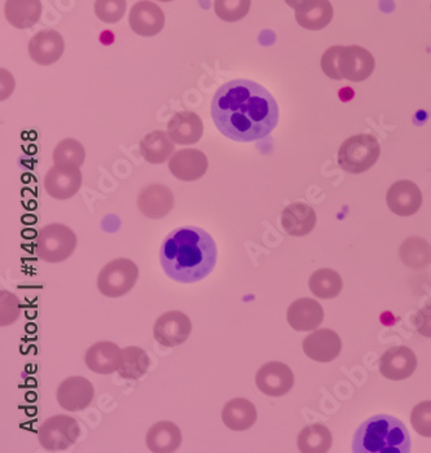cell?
Returning a JSON list of instances; mask_svg holds the SVG:
<instances>
[{
	"instance_id": "cell-9",
	"label": "cell",
	"mask_w": 431,
	"mask_h": 453,
	"mask_svg": "<svg viewBox=\"0 0 431 453\" xmlns=\"http://www.w3.org/2000/svg\"><path fill=\"white\" fill-rule=\"evenodd\" d=\"M192 333V321L181 311L165 312L157 319L153 334L157 342L164 348L183 345Z\"/></svg>"
},
{
	"instance_id": "cell-13",
	"label": "cell",
	"mask_w": 431,
	"mask_h": 453,
	"mask_svg": "<svg viewBox=\"0 0 431 453\" xmlns=\"http://www.w3.org/2000/svg\"><path fill=\"white\" fill-rule=\"evenodd\" d=\"M128 24L133 32L140 36H155L164 29V11L156 3L142 0L131 8Z\"/></svg>"
},
{
	"instance_id": "cell-11",
	"label": "cell",
	"mask_w": 431,
	"mask_h": 453,
	"mask_svg": "<svg viewBox=\"0 0 431 453\" xmlns=\"http://www.w3.org/2000/svg\"><path fill=\"white\" fill-rule=\"evenodd\" d=\"M256 384L265 395L279 398L292 390L294 374L284 363H266L257 372Z\"/></svg>"
},
{
	"instance_id": "cell-10",
	"label": "cell",
	"mask_w": 431,
	"mask_h": 453,
	"mask_svg": "<svg viewBox=\"0 0 431 453\" xmlns=\"http://www.w3.org/2000/svg\"><path fill=\"white\" fill-rule=\"evenodd\" d=\"M82 186V173L74 165H55L44 178V189L55 200L74 197Z\"/></svg>"
},
{
	"instance_id": "cell-29",
	"label": "cell",
	"mask_w": 431,
	"mask_h": 453,
	"mask_svg": "<svg viewBox=\"0 0 431 453\" xmlns=\"http://www.w3.org/2000/svg\"><path fill=\"white\" fill-rule=\"evenodd\" d=\"M399 256L407 267L422 270L431 263V245L421 237H411L400 245Z\"/></svg>"
},
{
	"instance_id": "cell-23",
	"label": "cell",
	"mask_w": 431,
	"mask_h": 453,
	"mask_svg": "<svg viewBox=\"0 0 431 453\" xmlns=\"http://www.w3.org/2000/svg\"><path fill=\"white\" fill-rule=\"evenodd\" d=\"M258 413L256 405L245 398H235L227 402L222 411V421L234 432H245L256 425Z\"/></svg>"
},
{
	"instance_id": "cell-12",
	"label": "cell",
	"mask_w": 431,
	"mask_h": 453,
	"mask_svg": "<svg viewBox=\"0 0 431 453\" xmlns=\"http://www.w3.org/2000/svg\"><path fill=\"white\" fill-rule=\"evenodd\" d=\"M95 388L85 377L74 376L64 380L58 388V403L69 412L86 410L94 401Z\"/></svg>"
},
{
	"instance_id": "cell-16",
	"label": "cell",
	"mask_w": 431,
	"mask_h": 453,
	"mask_svg": "<svg viewBox=\"0 0 431 453\" xmlns=\"http://www.w3.org/2000/svg\"><path fill=\"white\" fill-rule=\"evenodd\" d=\"M209 161L205 153L193 148L173 153L169 162L170 173L179 180L195 181L206 174Z\"/></svg>"
},
{
	"instance_id": "cell-3",
	"label": "cell",
	"mask_w": 431,
	"mask_h": 453,
	"mask_svg": "<svg viewBox=\"0 0 431 453\" xmlns=\"http://www.w3.org/2000/svg\"><path fill=\"white\" fill-rule=\"evenodd\" d=\"M410 433L400 419L389 415H377L366 419L352 441L355 453L411 452Z\"/></svg>"
},
{
	"instance_id": "cell-5",
	"label": "cell",
	"mask_w": 431,
	"mask_h": 453,
	"mask_svg": "<svg viewBox=\"0 0 431 453\" xmlns=\"http://www.w3.org/2000/svg\"><path fill=\"white\" fill-rule=\"evenodd\" d=\"M77 248V236L68 226L60 223L44 226L36 237V254L42 261H66Z\"/></svg>"
},
{
	"instance_id": "cell-24",
	"label": "cell",
	"mask_w": 431,
	"mask_h": 453,
	"mask_svg": "<svg viewBox=\"0 0 431 453\" xmlns=\"http://www.w3.org/2000/svg\"><path fill=\"white\" fill-rule=\"evenodd\" d=\"M281 226L288 234L302 237L312 232L316 226L315 210L306 203H296L284 209Z\"/></svg>"
},
{
	"instance_id": "cell-39",
	"label": "cell",
	"mask_w": 431,
	"mask_h": 453,
	"mask_svg": "<svg viewBox=\"0 0 431 453\" xmlns=\"http://www.w3.org/2000/svg\"><path fill=\"white\" fill-rule=\"evenodd\" d=\"M412 321L419 334L431 338V302H427L421 310L416 312Z\"/></svg>"
},
{
	"instance_id": "cell-25",
	"label": "cell",
	"mask_w": 431,
	"mask_h": 453,
	"mask_svg": "<svg viewBox=\"0 0 431 453\" xmlns=\"http://www.w3.org/2000/svg\"><path fill=\"white\" fill-rule=\"evenodd\" d=\"M296 11V19L304 29H326L333 19V7L329 0H307Z\"/></svg>"
},
{
	"instance_id": "cell-20",
	"label": "cell",
	"mask_w": 431,
	"mask_h": 453,
	"mask_svg": "<svg viewBox=\"0 0 431 453\" xmlns=\"http://www.w3.org/2000/svg\"><path fill=\"white\" fill-rule=\"evenodd\" d=\"M287 319L289 326L296 332L315 331L323 323L324 310L321 304L313 299H296L288 309Z\"/></svg>"
},
{
	"instance_id": "cell-8",
	"label": "cell",
	"mask_w": 431,
	"mask_h": 453,
	"mask_svg": "<svg viewBox=\"0 0 431 453\" xmlns=\"http://www.w3.org/2000/svg\"><path fill=\"white\" fill-rule=\"evenodd\" d=\"M338 75L340 81L363 82L376 68L373 55L360 46H337Z\"/></svg>"
},
{
	"instance_id": "cell-26",
	"label": "cell",
	"mask_w": 431,
	"mask_h": 453,
	"mask_svg": "<svg viewBox=\"0 0 431 453\" xmlns=\"http://www.w3.org/2000/svg\"><path fill=\"white\" fill-rule=\"evenodd\" d=\"M145 441L150 451L169 453L178 451L183 436L178 425L172 421H159L148 430Z\"/></svg>"
},
{
	"instance_id": "cell-28",
	"label": "cell",
	"mask_w": 431,
	"mask_h": 453,
	"mask_svg": "<svg viewBox=\"0 0 431 453\" xmlns=\"http://www.w3.org/2000/svg\"><path fill=\"white\" fill-rule=\"evenodd\" d=\"M175 142L170 138L169 134L164 131H153L148 134L140 142V152L142 158L150 164L159 165L172 157Z\"/></svg>"
},
{
	"instance_id": "cell-41",
	"label": "cell",
	"mask_w": 431,
	"mask_h": 453,
	"mask_svg": "<svg viewBox=\"0 0 431 453\" xmlns=\"http://www.w3.org/2000/svg\"><path fill=\"white\" fill-rule=\"evenodd\" d=\"M159 2H172V0H159Z\"/></svg>"
},
{
	"instance_id": "cell-30",
	"label": "cell",
	"mask_w": 431,
	"mask_h": 453,
	"mask_svg": "<svg viewBox=\"0 0 431 453\" xmlns=\"http://www.w3.org/2000/svg\"><path fill=\"white\" fill-rule=\"evenodd\" d=\"M332 434L329 429L321 424H313L304 427L298 436V449L304 453L328 452L332 447Z\"/></svg>"
},
{
	"instance_id": "cell-1",
	"label": "cell",
	"mask_w": 431,
	"mask_h": 453,
	"mask_svg": "<svg viewBox=\"0 0 431 453\" xmlns=\"http://www.w3.org/2000/svg\"><path fill=\"white\" fill-rule=\"evenodd\" d=\"M212 117L227 138L240 142H256L275 130L279 106L259 83L235 80L225 83L214 95Z\"/></svg>"
},
{
	"instance_id": "cell-38",
	"label": "cell",
	"mask_w": 431,
	"mask_h": 453,
	"mask_svg": "<svg viewBox=\"0 0 431 453\" xmlns=\"http://www.w3.org/2000/svg\"><path fill=\"white\" fill-rule=\"evenodd\" d=\"M321 69H323L324 74L329 77L330 80L340 81V75H338L337 46L330 47V49L324 52L323 58H321Z\"/></svg>"
},
{
	"instance_id": "cell-15",
	"label": "cell",
	"mask_w": 431,
	"mask_h": 453,
	"mask_svg": "<svg viewBox=\"0 0 431 453\" xmlns=\"http://www.w3.org/2000/svg\"><path fill=\"white\" fill-rule=\"evenodd\" d=\"M417 368V357L405 346L389 349L380 360V372L386 379L402 381L410 379Z\"/></svg>"
},
{
	"instance_id": "cell-40",
	"label": "cell",
	"mask_w": 431,
	"mask_h": 453,
	"mask_svg": "<svg viewBox=\"0 0 431 453\" xmlns=\"http://www.w3.org/2000/svg\"><path fill=\"white\" fill-rule=\"evenodd\" d=\"M304 2H307V0H285V3H287L290 8H293V10H296V8L304 4Z\"/></svg>"
},
{
	"instance_id": "cell-7",
	"label": "cell",
	"mask_w": 431,
	"mask_h": 453,
	"mask_svg": "<svg viewBox=\"0 0 431 453\" xmlns=\"http://www.w3.org/2000/svg\"><path fill=\"white\" fill-rule=\"evenodd\" d=\"M78 421L68 415L47 418L38 430L41 446L50 452L65 451L80 438Z\"/></svg>"
},
{
	"instance_id": "cell-19",
	"label": "cell",
	"mask_w": 431,
	"mask_h": 453,
	"mask_svg": "<svg viewBox=\"0 0 431 453\" xmlns=\"http://www.w3.org/2000/svg\"><path fill=\"white\" fill-rule=\"evenodd\" d=\"M138 208L144 217L161 219L172 212L173 195L162 184H150L142 189L138 196Z\"/></svg>"
},
{
	"instance_id": "cell-18",
	"label": "cell",
	"mask_w": 431,
	"mask_h": 453,
	"mask_svg": "<svg viewBox=\"0 0 431 453\" xmlns=\"http://www.w3.org/2000/svg\"><path fill=\"white\" fill-rule=\"evenodd\" d=\"M342 349L340 335L330 329L311 333L304 340V351L310 359L319 363H329L337 359Z\"/></svg>"
},
{
	"instance_id": "cell-6",
	"label": "cell",
	"mask_w": 431,
	"mask_h": 453,
	"mask_svg": "<svg viewBox=\"0 0 431 453\" xmlns=\"http://www.w3.org/2000/svg\"><path fill=\"white\" fill-rule=\"evenodd\" d=\"M139 278V268L130 259L119 258L104 265L97 278V288L103 296L119 298L130 293Z\"/></svg>"
},
{
	"instance_id": "cell-35",
	"label": "cell",
	"mask_w": 431,
	"mask_h": 453,
	"mask_svg": "<svg viewBox=\"0 0 431 453\" xmlns=\"http://www.w3.org/2000/svg\"><path fill=\"white\" fill-rule=\"evenodd\" d=\"M126 7V0H96L95 13L105 24H116L125 16Z\"/></svg>"
},
{
	"instance_id": "cell-31",
	"label": "cell",
	"mask_w": 431,
	"mask_h": 453,
	"mask_svg": "<svg viewBox=\"0 0 431 453\" xmlns=\"http://www.w3.org/2000/svg\"><path fill=\"white\" fill-rule=\"evenodd\" d=\"M343 281L340 273L330 268H321L310 278V290L321 299H333L342 292Z\"/></svg>"
},
{
	"instance_id": "cell-2",
	"label": "cell",
	"mask_w": 431,
	"mask_h": 453,
	"mask_svg": "<svg viewBox=\"0 0 431 453\" xmlns=\"http://www.w3.org/2000/svg\"><path fill=\"white\" fill-rule=\"evenodd\" d=\"M159 258L170 279L192 284L207 278L214 270L217 245L203 228L181 226L167 234Z\"/></svg>"
},
{
	"instance_id": "cell-27",
	"label": "cell",
	"mask_w": 431,
	"mask_h": 453,
	"mask_svg": "<svg viewBox=\"0 0 431 453\" xmlns=\"http://www.w3.org/2000/svg\"><path fill=\"white\" fill-rule=\"evenodd\" d=\"M4 13L12 27L29 29L41 18L42 3L41 0H7Z\"/></svg>"
},
{
	"instance_id": "cell-37",
	"label": "cell",
	"mask_w": 431,
	"mask_h": 453,
	"mask_svg": "<svg viewBox=\"0 0 431 453\" xmlns=\"http://www.w3.org/2000/svg\"><path fill=\"white\" fill-rule=\"evenodd\" d=\"M0 296H2V318H0V324H2V326H11V324L18 320L19 316L21 306H19V298L16 296L11 295V293L5 292V290H3Z\"/></svg>"
},
{
	"instance_id": "cell-32",
	"label": "cell",
	"mask_w": 431,
	"mask_h": 453,
	"mask_svg": "<svg viewBox=\"0 0 431 453\" xmlns=\"http://www.w3.org/2000/svg\"><path fill=\"white\" fill-rule=\"evenodd\" d=\"M150 360L147 352L138 346L122 349L121 365L119 373L122 379L138 380L150 369Z\"/></svg>"
},
{
	"instance_id": "cell-36",
	"label": "cell",
	"mask_w": 431,
	"mask_h": 453,
	"mask_svg": "<svg viewBox=\"0 0 431 453\" xmlns=\"http://www.w3.org/2000/svg\"><path fill=\"white\" fill-rule=\"evenodd\" d=\"M411 422L417 434L431 438V401L421 402L413 408Z\"/></svg>"
},
{
	"instance_id": "cell-22",
	"label": "cell",
	"mask_w": 431,
	"mask_h": 453,
	"mask_svg": "<svg viewBox=\"0 0 431 453\" xmlns=\"http://www.w3.org/2000/svg\"><path fill=\"white\" fill-rule=\"evenodd\" d=\"M121 359L122 349L109 341L92 345L87 349L85 357L86 365L97 374H111L119 371Z\"/></svg>"
},
{
	"instance_id": "cell-14",
	"label": "cell",
	"mask_w": 431,
	"mask_h": 453,
	"mask_svg": "<svg viewBox=\"0 0 431 453\" xmlns=\"http://www.w3.org/2000/svg\"><path fill=\"white\" fill-rule=\"evenodd\" d=\"M386 203L394 214L411 217L421 208V189L411 180L396 181L389 188Z\"/></svg>"
},
{
	"instance_id": "cell-34",
	"label": "cell",
	"mask_w": 431,
	"mask_h": 453,
	"mask_svg": "<svg viewBox=\"0 0 431 453\" xmlns=\"http://www.w3.org/2000/svg\"><path fill=\"white\" fill-rule=\"evenodd\" d=\"M251 0H215L214 11L226 22L240 21L250 11Z\"/></svg>"
},
{
	"instance_id": "cell-33",
	"label": "cell",
	"mask_w": 431,
	"mask_h": 453,
	"mask_svg": "<svg viewBox=\"0 0 431 453\" xmlns=\"http://www.w3.org/2000/svg\"><path fill=\"white\" fill-rule=\"evenodd\" d=\"M85 147L75 139L61 140L53 150L55 165H74V166L81 167L85 164Z\"/></svg>"
},
{
	"instance_id": "cell-4",
	"label": "cell",
	"mask_w": 431,
	"mask_h": 453,
	"mask_svg": "<svg viewBox=\"0 0 431 453\" xmlns=\"http://www.w3.org/2000/svg\"><path fill=\"white\" fill-rule=\"evenodd\" d=\"M381 155V147L376 136L358 134L350 136L338 150V164L343 172L362 174L376 165Z\"/></svg>"
},
{
	"instance_id": "cell-17",
	"label": "cell",
	"mask_w": 431,
	"mask_h": 453,
	"mask_svg": "<svg viewBox=\"0 0 431 453\" xmlns=\"http://www.w3.org/2000/svg\"><path fill=\"white\" fill-rule=\"evenodd\" d=\"M65 50L63 35L56 30H42L33 36L29 43V55L39 65L58 63Z\"/></svg>"
},
{
	"instance_id": "cell-21",
	"label": "cell",
	"mask_w": 431,
	"mask_h": 453,
	"mask_svg": "<svg viewBox=\"0 0 431 453\" xmlns=\"http://www.w3.org/2000/svg\"><path fill=\"white\" fill-rule=\"evenodd\" d=\"M167 134L175 144H196L203 138L204 123L200 116L193 111H179L170 119Z\"/></svg>"
}]
</instances>
